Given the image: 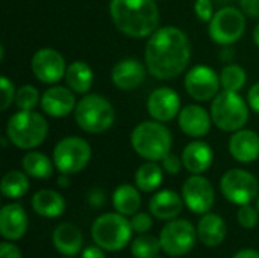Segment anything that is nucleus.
<instances>
[{"instance_id":"f257e3e1","label":"nucleus","mask_w":259,"mask_h":258,"mask_svg":"<svg viewBox=\"0 0 259 258\" xmlns=\"http://www.w3.org/2000/svg\"><path fill=\"white\" fill-rule=\"evenodd\" d=\"M191 58L188 35L175 26L158 27L147 40L144 59L147 71L156 79H173L182 75Z\"/></svg>"},{"instance_id":"f03ea898","label":"nucleus","mask_w":259,"mask_h":258,"mask_svg":"<svg viewBox=\"0 0 259 258\" xmlns=\"http://www.w3.org/2000/svg\"><path fill=\"white\" fill-rule=\"evenodd\" d=\"M109 12L115 27L132 38L150 36L159 24L155 0H111Z\"/></svg>"},{"instance_id":"7ed1b4c3","label":"nucleus","mask_w":259,"mask_h":258,"mask_svg":"<svg viewBox=\"0 0 259 258\" xmlns=\"http://www.w3.org/2000/svg\"><path fill=\"white\" fill-rule=\"evenodd\" d=\"M134 151L147 161H161L171 149V132L158 120L141 122L131 134Z\"/></svg>"},{"instance_id":"20e7f679","label":"nucleus","mask_w":259,"mask_h":258,"mask_svg":"<svg viewBox=\"0 0 259 258\" xmlns=\"http://www.w3.org/2000/svg\"><path fill=\"white\" fill-rule=\"evenodd\" d=\"M47 132V120L33 111H18L9 117L6 125V137L14 146L23 151L39 146L46 140Z\"/></svg>"},{"instance_id":"39448f33","label":"nucleus","mask_w":259,"mask_h":258,"mask_svg":"<svg viewBox=\"0 0 259 258\" xmlns=\"http://www.w3.org/2000/svg\"><path fill=\"white\" fill-rule=\"evenodd\" d=\"M74 119L77 126L90 134H100L108 131L114 120V106L100 94H87L74 108Z\"/></svg>"},{"instance_id":"423d86ee","label":"nucleus","mask_w":259,"mask_h":258,"mask_svg":"<svg viewBox=\"0 0 259 258\" xmlns=\"http://www.w3.org/2000/svg\"><path fill=\"white\" fill-rule=\"evenodd\" d=\"M211 119L212 123L225 132L240 131L249 120L247 103L238 93L223 90L212 99Z\"/></svg>"},{"instance_id":"0eeeda50","label":"nucleus","mask_w":259,"mask_h":258,"mask_svg":"<svg viewBox=\"0 0 259 258\" xmlns=\"http://www.w3.org/2000/svg\"><path fill=\"white\" fill-rule=\"evenodd\" d=\"M132 225L126 216L120 213H106L93 222L91 236L97 246L105 251L115 252L123 249L132 236Z\"/></svg>"},{"instance_id":"6e6552de","label":"nucleus","mask_w":259,"mask_h":258,"mask_svg":"<svg viewBox=\"0 0 259 258\" xmlns=\"http://www.w3.org/2000/svg\"><path fill=\"white\" fill-rule=\"evenodd\" d=\"M90 160L91 146L80 137H65L53 149V163L61 173H79L88 166Z\"/></svg>"},{"instance_id":"1a4fd4ad","label":"nucleus","mask_w":259,"mask_h":258,"mask_svg":"<svg viewBox=\"0 0 259 258\" xmlns=\"http://www.w3.org/2000/svg\"><path fill=\"white\" fill-rule=\"evenodd\" d=\"M246 30L244 12L234 6H223L209 21V36L214 43L229 46L237 43Z\"/></svg>"},{"instance_id":"9d476101","label":"nucleus","mask_w":259,"mask_h":258,"mask_svg":"<svg viewBox=\"0 0 259 258\" xmlns=\"http://www.w3.org/2000/svg\"><path fill=\"white\" fill-rule=\"evenodd\" d=\"M223 196L235 205H247L258 198V179L247 170L232 169L228 170L220 181Z\"/></svg>"},{"instance_id":"9b49d317","label":"nucleus","mask_w":259,"mask_h":258,"mask_svg":"<svg viewBox=\"0 0 259 258\" xmlns=\"http://www.w3.org/2000/svg\"><path fill=\"white\" fill-rule=\"evenodd\" d=\"M197 239V230L187 219H171L161 231L159 240L162 251L173 257L188 254Z\"/></svg>"},{"instance_id":"f8f14e48","label":"nucleus","mask_w":259,"mask_h":258,"mask_svg":"<svg viewBox=\"0 0 259 258\" xmlns=\"http://www.w3.org/2000/svg\"><path fill=\"white\" fill-rule=\"evenodd\" d=\"M185 90L197 102L212 100L222 87L220 75L208 65H196L185 75Z\"/></svg>"},{"instance_id":"ddd939ff","label":"nucleus","mask_w":259,"mask_h":258,"mask_svg":"<svg viewBox=\"0 0 259 258\" xmlns=\"http://www.w3.org/2000/svg\"><path fill=\"white\" fill-rule=\"evenodd\" d=\"M32 73L42 84H56L62 78H65L67 65L64 56L50 47L39 49L32 56Z\"/></svg>"},{"instance_id":"4468645a","label":"nucleus","mask_w":259,"mask_h":258,"mask_svg":"<svg viewBox=\"0 0 259 258\" xmlns=\"http://www.w3.org/2000/svg\"><path fill=\"white\" fill-rule=\"evenodd\" d=\"M182 198L193 213L206 214L214 205L215 193L206 178L202 175H193L182 186Z\"/></svg>"},{"instance_id":"2eb2a0df","label":"nucleus","mask_w":259,"mask_h":258,"mask_svg":"<svg viewBox=\"0 0 259 258\" xmlns=\"http://www.w3.org/2000/svg\"><path fill=\"white\" fill-rule=\"evenodd\" d=\"M147 111L153 120L170 122L181 113V99L179 94L168 87L156 88L150 93L147 99Z\"/></svg>"},{"instance_id":"dca6fc26","label":"nucleus","mask_w":259,"mask_h":258,"mask_svg":"<svg viewBox=\"0 0 259 258\" xmlns=\"http://www.w3.org/2000/svg\"><path fill=\"white\" fill-rule=\"evenodd\" d=\"M74 91L68 87H50L49 90L44 91L41 97V108L46 114L50 117L59 119V117H67L71 114L76 108V97L73 94Z\"/></svg>"},{"instance_id":"f3484780","label":"nucleus","mask_w":259,"mask_h":258,"mask_svg":"<svg viewBox=\"0 0 259 258\" xmlns=\"http://www.w3.org/2000/svg\"><path fill=\"white\" fill-rule=\"evenodd\" d=\"M178 123L181 131L193 138L205 137L211 129V114L200 105H187L181 109L178 116Z\"/></svg>"},{"instance_id":"a211bd4d","label":"nucleus","mask_w":259,"mask_h":258,"mask_svg":"<svg viewBox=\"0 0 259 258\" xmlns=\"http://www.w3.org/2000/svg\"><path fill=\"white\" fill-rule=\"evenodd\" d=\"M146 68L143 62L134 58L123 59L112 67L111 79L114 85L120 90L129 91L138 88L146 79Z\"/></svg>"},{"instance_id":"6ab92c4d","label":"nucleus","mask_w":259,"mask_h":258,"mask_svg":"<svg viewBox=\"0 0 259 258\" xmlns=\"http://www.w3.org/2000/svg\"><path fill=\"white\" fill-rule=\"evenodd\" d=\"M27 231V214L20 204H8L0 211V234L9 242L20 240Z\"/></svg>"},{"instance_id":"aec40b11","label":"nucleus","mask_w":259,"mask_h":258,"mask_svg":"<svg viewBox=\"0 0 259 258\" xmlns=\"http://www.w3.org/2000/svg\"><path fill=\"white\" fill-rule=\"evenodd\" d=\"M229 152L238 163H253L259 158V135L250 129L235 131L229 140Z\"/></svg>"},{"instance_id":"412c9836","label":"nucleus","mask_w":259,"mask_h":258,"mask_svg":"<svg viewBox=\"0 0 259 258\" xmlns=\"http://www.w3.org/2000/svg\"><path fill=\"white\" fill-rule=\"evenodd\" d=\"M214 160V152L211 146L205 141L196 140L187 144V148L182 152V163L184 167L193 173V175H200L206 172Z\"/></svg>"},{"instance_id":"4be33fe9","label":"nucleus","mask_w":259,"mask_h":258,"mask_svg":"<svg viewBox=\"0 0 259 258\" xmlns=\"http://www.w3.org/2000/svg\"><path fill=\"white\" fill-rule=\"evenodd\" d=\"M184 208V198H181L173 190H161L158 192L149 202L150 213L161 220L176 219Z\"/></svg>"},{"instance_id":"5701e85b","label":"nucleus","mask_w":259,"mask_h":258,"mask_svg":"<svg viewBox=\"0 0 259 258\" xmlns=\"http://www.w3.org/2000/svg\"><path fill=\"white\" fill-rule=\"evenodd\" d=\"M228 234L226 222L214 213H206L197 224V239L209 248H215L223 243Z\"/></svg>"},{"instance_id":"b1692460","label":"nucleus","mask_w":259,"mask_h":258,"mask_svg":"<svg viewBox=\"0 0 259 258\" xmlns=\"http://www.w3.org/2000/svg\"><path fill=\"white\" fill-rule=\"evenodd\" d=\"M82 243L83 239L80 230L70 222L58 225L56 230L53 231V246L59 254L74 257L82 251Z\"/></svg>"},{"instance_id":"393cba45","label":"nucleus","mask_w":259,"mask_h":258,"mask_svg":"<svg viewBox=\"0 0 259 258\" xmlns=\"http://www.w3.org/2000/svg\"><path fill=\"white\" fill-rule=\"evenodd\" d=\"M32 208L41 217L55 219L65 211V199L61 196V193L44 189L32 196Z\"/></svg>"},{"instance_id":"a878e982","label":"nucleus","mask_w":259,"mask_h":258,"mask_svg":"<svg viewBox=\"0 0 259 258\" xmlns=\"http://www.w3.org/2000/svg\"><path fill=\"white\" fill-rule=\"evenodd\" d=\"M67 87L71 88L77 94H87L94 82V75L91 67L83 61H74L67 65L65 71Z\"/></svg>"},{"instance_id":"bb28decb","label":"nucleus","mask_w":259,"mask_h":258,"mask_svg":"<svg viewBox=\"0 0 259 258\" xmlns=\"http://www.w3.org/2000/svg\"><path fill=\"white\" fill-rule=\"evenodd\" d=\"M112 204L117 213L123 216H134L140 210L141 196L138 190L131 184H121L115 189L112 195Z\"/></svg>"},{"instance_id":"cd10ccee","label":"nucleus","mask_w":259,"mask_h":258,"mask_svg":"<svg viewBox=\"0 0 259 258\" xmlns=\"http://www.w3.org/2000/svg\"><path fill=\"white\" fill-rule=\"evenodd\" d=\"M21 167L24 173L36 179H47L53 175V163L42 152L30 151L21 160Z\"/></svg>"},{"instance_id":"c85d7f7f","label":"nucleus","mask_w":259,"mask_h":258,"mask_svg":"<svg viewBox=\"0 0 259 258\" xmlns=\"http://www.w3.org/2000/svg\"><path fill=\"white\" fill-rule=\"evenodd\" d=\"M162 167L156 164V161H147L141 164L135 173V184L141 192L150 193L158 190V187L162 184Z\"/></svg>"},{"instance_id":"c756f323","label":"nucleus","mask_w":259,"mask_h":258,"mask_svg":"<svg viewBox=\"0 0 259 258\" xmlns=\"http://www.w3.org/2000/svg\"><path fill=\"white\" fill-rule=\"evenodd\" d=\"M0 190H2V195L9 199H18L24 196L29 190L27 173H23L20 170L8 172L2 179Z\"/></svg>"},{"instance_id":"7c9ffc66","label":"nucleus","mask_w":259,"mask_h":258,"mask_svg":"<svg viewBox=\"0 0 259 258\" xmlns=\"http://www.w3.org/2000/svg\"><path fill=\"white\" fill-rule=\"evenodd\" d=\"M246 81H247L246 70L238 64H228L226 67H223L220 73V84L222 88L226 91L238 93L246 85Z\"/></svg>"},{"instance_id":"2f4dec72","label":"nucleus","mask_w":259,"mask_h":258,"mask_svg":"<svg viewBox=\"0 0 259 258\" xmlns=\"http://www.w3.org/2000/svg\"><path fill=\"white\" fill-rule=\"evenodd\" d=\"M161 246V240L150 234H141L138 236L131 246V252L135 258H155L158 257Z\"/></svg>"},{"instance_id":"473e14b6","label":"nucleus","mask_w":259,"mask_h":258,"mask_svg":"<svg viewBox=\"0 0 259 258\" xmlns=\"http://www.w3.org/2000/svg\"><path fill=\"white\" fill-rule=\"evenodd\" d=\"M15 105L20 111H33V108L41 102L39 93L33 85H23L15 93Z\"/></svg>"},{"instance_id":"72a5a7b5","label":"nucleus","mask_w":259,"mask_h":258,"mask_svg":"<svg viewBox=\"0 0 259 258\" xmlns=\"http://www.w3.org/2000/svg\"><path fill=\"white\" fill-rule=\"evenodd\" d=\"M237 219H238V224L246 228V230H252L258 225L259 220V211L258 208L255 210L250 204L247 205H241L240 210H238V214H237Z\"/></svg>"},{"instance_id":"f704fd0d","label":"nucleus","mask_w":259,"mask_h":258,"mask_svg":"<svg viewBox=\"0 0 259 258\" xmlns=\"http://www.w3.org/2000/svg\"><path fill=\"white\" fill-rule=\"evenodd\" d=\"M0 90H2L0 109L6 111L9 108V105L12 103V100H15V88H14L12 81H9L6 76H2V79H0Z\"/></svg>"},{"instance_id":"c9c22d12","label":"nucleus","mask_w":259,"mask_h":258,"mask_svg":"<svg viewBox=\"0 0 259 258\" xmlns=\"http://www.w3.org/2000/svg\"><path fill=\"white\" fill-rule=\"evenodd\" d=\"M131 225H132V230L138 234H146L147 231L152 230L153 227V220L149 214L146 213H137L134 214V217L131 219Z\"/></svg>"},{"instance_id":"e433bc0d","label":"nucleus","mask_w":259,"mask_h":258,"mask_svg":"<svg viewBox=\"0 0 259 258\" xmlns=\"http://www.w3.org/2000/svg\"><path fill=\"white\" fill-rule=\"evenodd\" d=\"M194 11H196L197 17L202 21H211V18L215 14L214 12V3H212V0H196Z\"/></svg>"},{"instance_id":"4c0bfd02","label":"nucleus","mask_w":259,"mask_h":258,"mask_svg":"<svg viewBox=\"0 0 259 258\" xmlns=\"http://www.w3.org/2000/svg\"><path fill=\"white\" fill-rule=\"evenodd\" d=\"M161 163H162V169L167 172V173H170V175H178L179 172H181V169H182V166H184V163H182V158H179L178 155H175V154H167L162 160H161Z\"/></svg>"},{"instance_id":"58836bf2","label":"nucleus","mask_w":259,"mask_h":258,"mask_svg":"<svg viewBox=\"0 0 259 258\" xmlns=\"http://www.w3.org/2000/svg\"><path fill=\"white\" fill-rule=\"evenodd\" d=\"M240 6L247 17L259 18V0H240Z\"/></svg>"},{"instance_id":"ea45409f","label":"nucleus","mask_w":259,"mask_h":258,"mask_svg":"<svg viewBox=\"0 0 259 258\" xmlns=\"http://www.w3.org/2000/svg\"><path fill=\"white\" fill-rule=\"evenodd\" d=\"M0 257L2 258H21V252L20 249L12 245L9 240L8 242H3L0 245Z\"/></svg>"},{"instance_id":"a19ab883","label":"nucleus","mask_w":259,"mask_h":258,"mask_svg":"<svg viewBox=\"0 0 259 258\" xmlns=\"http://www.w3.org/2000/svg\"><path fill=\"white\" fill-rule=\"evenodd\" d=\"M247 102H249V106L259 114V82L252 85L249 93H247Z\"/></svg>"},{"instance_id":"79ce46f5","label":"nucleus","mask_w":259,"mask_h":258,"mask_svg":"<svg viewBox=\"0 0 259 258\" xmlns=\"http://www.w3.org/2000/svg\"><path fill=\"white\" fill-rule=\"evenodd\" d=\"M88 202L93 207H102L105 204V193L100 189H93L88 193Z\"/></svg>"},{"instance_id":"37998d69","label":"nucleus","mask_w":259,"mask_h":258,"mask_svg":"<svg viewBox=\"0 0 259 258\" xmlns=\"http://www.w3.org/2000/svg\"><path fill=\"white\" fill-rule=\"evenodd\" d=\"M103 251L105 249H102L100 246H88L87 249H83L80 258H106Z\"/></svg>"},{"instance_id":"c03bdc74","label":"nucleus","mask_w":259,"mask_h":258,"mask_svg":"<svg viewBox=\"0 0 259 258\" xmlns=\"http://www.w3.org/2000/svg\"><path fill=\"white\" fill-rule=\"evenodd\" d=\"M232 258H259V252L258 251H255V249H250V248H247V249H241V251H238L235 255Z\"/></svg>"},{"instance_id":"a18cd8bd","label":"nucleus","mask_w":259,"mask_h":258,"mask_svg":"<svg viewBox=\"0 0 259 258\" xmlns=\"http://www.w3.org/2000/svg\"><path fill=\"white\" fill-rule=\"evenodd\" d=\"M58 186L62 187V189H65V187L70 186V178H68L67 173H61V175H59V178H58Z\"/></svg>"},{"instance_id":"49530a36","label":"nucleus","mask_w":259,"mask_h":258,"mask_svg":"<svg viewBox=\"0 0 259 258\" xmlns=\"http://www.w3.org/2000/svg\"><path fill=\"white\" fill-rule=\"evenodd\" d=\"M253 43L259 47V23L255 26V29H253Z\"/></svg>"},{"instance_id":"de8ad7c7","label":"nucleus","mask_w":259,"mask_h":258,"mask_svg":"<svg viewBox=\"0 0 259 258\" xmlns=\"http://www.w3.org/2000/svg\"><path fill=\"white\" fill-rule=\"evenodd\" d=\"M256 208H258V211H259V195H258V198H256Z\"/></svg>"},{"instance_id":"09e8293b","label":"nucleus","mask_w":259,"mask_h":258,"mask_svg":"<svg viewBox=\"0 0 259 258\" xmlns=\"http://www.w3.org/2000/svg\"><path fill=\"white\" fill-rule=\"evenodd\" d=\"M155 258H161V257H155Z\"/></svg>"},{"instance_id":"8fccbe9b","label":"nucleus","mask_w":259,"mask_h":258,"mask_svg":"<svg viewBox=\"0 0 259 258\" xmlns=\"http://www.w3.org/2000/svg\"><path fill=\"white\" fill-rule=\"evenodd\" d=\"M67 258H73V257H67Z\"/></svg>"}]
</instances>
